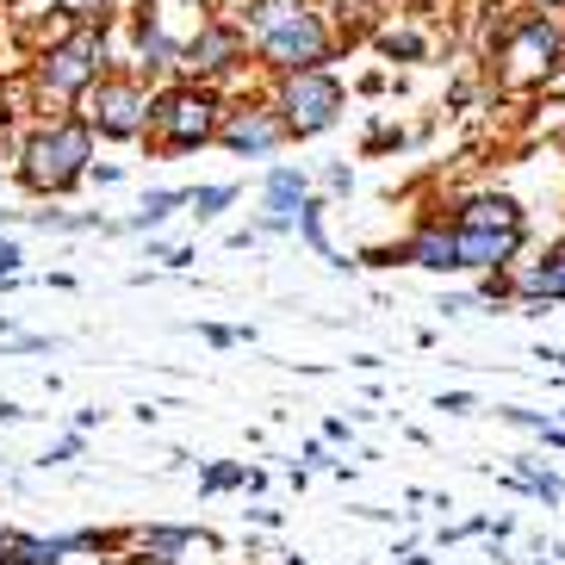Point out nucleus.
<instances>
[{"mask_svg":"<svg viewBox=\"0 0 565 565\" xmlns=\"http://www.w3.org/2000/svg\"><path fill=\"white\" fill-rule=\"evenodd\" d=\"M454 224H460V231H522V212H515V200H503V193H484V200H466Z\"/></svg>","mask_w":565,"mask_h":565,"instance_id":"12","label":"nucleus"},{"mask_svg":"<svg viewBox=\"0 0 565 565\" xmlns=\"http://www.w3.org/2000/svg\"><path fill=\"white\" fill-rule=\"evenodd\" d=\"M522 7H541V13H553V7H565V0H522Z\"/></svg>","mask_w":565,"mask_h":565,"instance_id":"18","label":"nucleus"},{"mask_svg":"<svg viewBox=\"0 0 565 565\" xmlns=\"http://www.w3.org/2000/svg\"><path fill=\"white\" fill-rule=\"evenodd\" d=\"M217 137H224V150H236V156H267V150L286 143V118L267 113V106H243V113H231L217 125Z\"/></svg>","mask_w":565,"mask_h":565,"instance_id":"8","label":"nucleus"},{"mask_svg":"<svg viewBox=\"0 0 565 565\" xmlns=\"http://www.w3.org/2000/svg\"><path fill=\"white\" fill-rule=\"evenodd\" d=\"M100 63H106V44L82 19L63 44H51V51L38 56V94L44 100H75V94H87V87L100 82Z\"/></svg>","mask_w":565,"mask_h":565,"instance_id":"4","label":"nucleus"},{"mask_svg":"<svg viewBox=\"0 0 565 565\" xmlns=\"http://www.w3.org/2000/svg\"><path fill=\"white\" fill-rule=\"evenodd\" d=\"M411 262L435 267V274H454V267H460V236H454L448 224H429V231L411 243Z\"/></svg>","mask_w":565,"mask_h":565,"instance_id":"13","label":"nucleus"},{"mask_svg":"<svg viewBox=\"0 0 565 565\" xmlns=\"http://www.w3.org/2000/svg\"><path fill=\"white\" fill-rule=\"evenodd\" d=\"M106 7H113V0H56V13L75 19V25H82V19H94V13H106Z\"/></svg>","mask_w":565,"mask_h":565,"instance_id":"15","label":"nucleus"},{"mask_svg":"<svg viewBox=\"0 0 565 565\" xmlns=\"http://www.w3.org/2000/svg\"><path fill=\"white\" fill-rule=\"evenodd\" d=\"M274 113L286 118V137H317L330 131L335 113H342V82H335L330 68H292L280 82V100H274Z\"/></svg>","mask_w":565,"mask_h":565,"instance_id":"5","label":"nucleus"},{"mask_svg":"<svg viewBox=\"0 0 565 565\" xmlns=\"http://www.w3.org/2000/svg\"><path fill=\"white\" fill-rule=\"evenodd\" d=\"M454 236H460V267H484V274L510 267L522 249V231H460L454 224Z\"/></svg>","mask_w":565,"mask_h":565,"instance_id":"11","label":"nucleus"},{"mask_svg":"<svg viewBox=\"0 0 565 565\" xmlns=\"http://www.w3.org/2000/svg\"><path fill=\"white\" fill-rule=\"evenodd\" d=\"M150 131H156V150L181 156V150H200L217 137V100L205 87H168L150 100Z\"/></svg>","mask_w":565,"mask_h":565,"instance_id":"3","label":"nucleus"},{"mask_svg":"<svg viewBox=\"0 0 565 565\" xmlns=\"http://www.w3.org/2000/svg\"><path fill=\"white\" fill-rule=\"evenodd\" d=\"M217 205H231V186H205V193H193V212L200 217H212Z\"/></svg>","mask_w":565,"mask_h":565,"instance_id":"17","label":"nucleus"},{"mask_svg":"<svg viewBox=\"0 0 565 565\" xmlns=\"http://www.w3.org/2000/svg\"><path fill=\"white\" fill-rule=\"evenodd\" d=\"M174 205H181L174 193H156V200H143V212H137V224H162V217L174 212Z\"/></svg>","mask_w":565,"mask_h":565,"instance_id":"16","label":"nucleus"},{"mask_svg":"<svg viewBox=\"0 0 565 565\" xmlns=\"http://www.w3.org/2000/svg\"><path fill=\"white\" fill-rule=\"evenodd\" d=\"M249 32H255V56H262L267 68H280V75L330 63V51H335L323 13H311L305 0H255Z\"/></svg>","mask_w":565,"mask_h":565,"instance_id":"1","label":"nucleus"},{"mask_svg":"<svg viewBox=\"0 0 565 565\" xmlns=\"http://www.w3.org/2000/svg\"><path fill=\"white\" fill-rule=\"evenodd\" d=\"M87 156H94V125L87 118H56L19 150V181L32 193H68L87 174Z\"/></svg>","mask_w":565,"mask_h":565,"instance_id":"2","label":"nucleus"},{"mask_svg":"<svg viewBox=\"0 0 565 565\" xmlns=\"http://www.w3.org/2000/svg\"><path fill=\"white\" fill-rule=\"evenodd\" d=\"M87 125L100 137H143L150 131V94L137 82H125V75H113V82H94L87 87Z\"/></svg>","mask_w":565,"mask_h":565,"instance_id":"7","label":"nucleus"},{"mask_svg":"<svg viewBox=\"0 0 565 565\" xmlns=\"http://www.w3.org/2000/svg\"><path fill=\"white\" fill-rule=\"evenodd\" d=\"M510 292L522 305H547V299H565V243H553V249H541L522 274L510 280Z\"/></svg>","mask_w":565,"mask_h":565,"instance_id":"10","label":"nucleus"},{"mask_svg":"<svg viewBox=\"0 0 565 565\" xmlns=\"http://www.w3.org/2000/svg\"><path fill=\"white\" fill-rule=\"evenodd\" d=\"M243 63V32L236 25H205L193 44L181 51V68H193V75H224V68Z\"/></svg>","mask_w":565,"mask_h":565,"instance_id":"9","label":"nucleus"},{"mask_svg":"<svg viewBox=\"0 0 565 565\" xmlns=\"http://www.w3.org/2000/svg\"><path fill=\"white\" fill-rule=\"evenodd\" d=\"M299 193H305V181L292 174V168H280V174H274V186H267V217H274V224H286V217L299 212Z\"/></svg>","mask_w":565,"mask_h":565,"instance_id":"14","label":"nucleus"},{"mask_svg":"<svg viewBox=\"0 0 565 565\" xmlns=\"http://www.w3.org/2000/svg\"><path fill=\"white\" fill-rule=\"evenodd\" d=\"M565 63V32L553 25V19H522L510 38H503V82H547L553 68Z\"/></svg>","mask_w":565,"mask_h":565,"instance_id":"6","label":"nucleus"}]
</instances>
